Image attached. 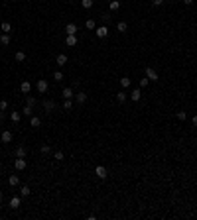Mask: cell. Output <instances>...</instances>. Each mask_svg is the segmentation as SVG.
I'll return each mask as SVG.
<instances>
[{
	"mask_svg": "<svg viewBox=\"0 0 197 220\" xmlns=\"http://www.w3.org/2000/svg\"><path fill=\"white\" fill-rule=\"evenodd\" d=\"M16 155H18V157H26V148H22V145H20V148L16 149Z\"/></svg>",
	"mask_w": 197,
	"mask_h": 220,
	"instance_id": "cell-29",
	"label": "cell"
},
{
	"mask_svg": "<svg viewBox=\"0 0 197 220\" xmlns=\"http://www.w3.org/2000/svg\"><path fill=\"white\" fill-rule=\"evenodd\" d=\"M28 104H30V106H36V98H34V97H28Z\"/></svg>",
	"mask_w": 197,
	"mask_h": 220,
	"instance_id": "cell-38",
	"label": "cell"
},
{
	"mask_svg": "<svg viewBox=\"0 0 197 220\" xmlns=\"http://www.w3.org/2000/svg\"><path fill=\"white\" fill-rule=\"evenodd\" d=\"M10 118H12L14 124H18V122H20V112H18V110H14L12 114H10Z\"/></svg>",
	"mask_w": 197,
	"mask_h": 220,
	"instance_id": "cell-23",
	"label": "cell"
},
{
	"mask_svg": "<svg viewBox=\"0 0 197 220\" xmlns=\"http://www.w3.org/2000/svg\"><path fill=\"white\" fill-rule=\"evenodd\" d=\"M55 63H57L59 67L67 65V55H65V53H59V55H57V59H55Z\"/></svg>",
	"mask_w": 197,
	"mask_h": 220,
	"instance_id": "cell-10",
	"label": "cell"
},
{
	"mask_svg": "<svg viewBox=\"0 0 197 220\" xmlns=\"http://www.w3.org/2000/svg\"><path fill=\"white\" fill-rule=\"evenodd\" d=\"M53 157H55V159H57V161H61V159H63V151H55V153H53Z\"/></svg>",
	"mask_w": 197,
	"mask_h": 220,
	"instance_id": "cell-36",
	"label": "cell"
},
{
	"mask_svg": "<svg viewBox=\"0 0 197 220\" xmlns=\"http://www.w3.org/2000/svg\"><path fill=\"white\" fill-rule=\"evenodd\" d=\"M130 98L134 100V102H138V100L142 98V91H140V89H134V91L130 92Z\"/></svg>",
	"mask_w": 197,
	"mask_h": 220,
	"instance_id": "cell-11",
	"label": "cell"
},
{
	"mask_svg": "<svg viewBox=\"0 0 197 220\" xmlns=\"http://www.w3.org/2000/svg\"><path fill=\"white\" fill-rule=\"evenodd\" d=\"M95 173H97V177H98V179H106V175H108V173H106V169L103 167V165H97Z\"/></svg>",
	"mask_w": 197,
	"mask_h": 220,
	"instance_id": "cell-6",
	"label": "cell"
},
{
	"mask_svg": "<svg viewBox=\"0 0 197 220\" xmlns=\"http://www.w3.org/2000/svg\"><path fill=\"white\" fill-rule=\"evenodd\" d=\"M71 108H73L71 98H65V102H63V110H71Z\"/></svg>",
	"mask_w": 197,
	"mask_h": 220,
	"instance_id": "cell-27",
	"label": "cell"
},
{
	"mask_svg": "<svg viewBox=\"0 0 197 220\" xmlns=\"http://www.w3.org/2000/svg\"><path fill=\"white\" fill-rule=\"evenodd\" d=\"M148 83H150V79H148V77L140 79V89H144V87H148Z\"/></svg>",
	"mask_w": 197,
	"mask_h": 220,
	"instance_id": "cell-34",
	"label": "cell"
},
{
	"mask_svg": "<svg viewBox=\"0 0 197 220\" xmlns=\"http://www.w3.org/2000/svg\"><path fill=\"white\" fill-rule=\"evenodd\" d=\"M101 18H103V22H108V20H111V14H103Z\"/></svg>",
	"mask_w": 197,
	"mask_h": 220,
	"instance_id": "cell-40",
	"label": "cell"
},
{
	"mask_svg": "<svg viewBox=\"0 0 197 220\" xmlns=\"http://www.w3.org/2000/svg\"><path fill=\"white\" fill-rule=\"evenodd\" d=\"M0 201H2V191H0Z\"/></svg>",
	"mask_w": 197,
	"mask_h": 220,
	"instance_id": "cell-43",
	"label": "cell"
},
{
	"mask_svg": "<svg viewBox=\"0 0 197 220\" xmlns=\"http://www.w3.org/2000/svg\"><path fill=\"white\" fill-rule=\"evenodd\" d=\"M85 26H87V30H97V24H95V20H87V24H85Z\"/></svg>",
	"mask_w": 197,
	"mask_h": 220,
	"instance_id": "cell-24",
	"label": "cell"
},
{
	"mask_svg": "<svg viewBox=\"0 0 197 220\" xmlns=\"http://www.w3.org/2000/svg\"><path fill=\"white\" fill-rule=\"evenodd\" d=\"M152 4H154V6H162V4H164V0H152Z\"/></svg>",
	"mask_w": 197,
	"mask_h": 220,
	"instance_id": "cell-39",
	"label": "cell"
},
{
	"mask_svg": "<svg viewBox=\"0 0 197 220\" xmlns=\"http://www.w3.org/2000/svg\"><path fill=\"white\" fill-rule=\"evenodd\" d=\"M75 94H73V89H69V87H65L63 89V98H73Z\"/></svg>",
	"mask_w": 197,
	"mask_h": 220,
	"instance_id": "cell-19",
	"label": "cell"
},
{
	"mask_svg": "<svg viewBox=\"0 0 197 220\" xmlns=\"http://www.w3.org/2000/svg\"><path fill=\"white\" fill-rule=\"evenodd\" d=\"M16 61H26V53L24 51H16Z\"/></svg>",
	"mask_w": 197,
	"mask_h": 220,
	"instance_id": "cell-30",
	"label": "cell"
},
{
	"mask_svg": "<svg viewBox=\"0 0 197 220\" xmlns=\"http://www.w3.org/2000/svg\"><path fill=\"white\" fill-rule=\"evenodd\" d=\"M108 8H111V10H112V12H116V10H118V8H120V2H118V0H112V2H111V4H108Z\"/></svg>",
	"mask_w": 197,
	"mask_h": 220,
	"instance_id": "cell-20",
	"label": "cell"
},
{
	"mask_svg": "<svg viewBox=\"0 0 197 220\" xmlns=\"http://www.w3.org/2000/svg\"><path fill=\"white\" fill-rule=\"evenodd\" d=\"M20 91L24 92V94H28V92L32 91V83H30V81H22V83H20Z\"/></svg>",
	"mask_w": 197,
	"mask_h": 220,
	"instance_id": "cell-5",
	"label": "cell"
},
{
	"mask_svg": "<svg viewBox=\"0 0 197 220\" xmlns=\"http://www.w3.org/2000/svg\"><path fill=\"white\" fill-rule=\"evenodd\" d=\"M44 108H46V112H51L55 108V102L53 100H44Z\"/></svg>",
	"mask_w": 197,
	"mask_h": 220,
	"instance_id": "cell-14",
	"label": "cell"
},
{
	"mask_svg": "<svg viewBox=\"0 0 197 220\" xmlns=\"http://www.w3.org/2000/svg\"><path fill=\"white\" fill-rule=\"evenodd\" d=\"M116 30H118V32H120V33H124L126 30H128V24H126V22H120V24H118V26H116Z\"/></svg>",
	"mask_w": 197,
	"mask_h": 220,
	"instance_id": "cell-21",
	"label": "cell"
},
{
	"mask_svg": "<svg viewBox=\"0 0 197 220\" xmlns=\"http://www.w3.org/2000/svg\"><path fill=\"white\" fill-rule=\"evenodd\" d=\"M75 100H77L79 104H83V102L87 100V94H85L83 91H81V92H77V94H75Z\"/></svg>",
	"mask_w": 197,
	"mask_h": 220,
	"instance_id": "cell-16",
	"label": "cell"
},
{
	"mask_svg": "<svg viewBox=\"0 0 197 220\" xmlns=\"http://www.w3.org/2000/svg\"><path fill=\"white\" fill-rule=\"evenodd\" d=\"M183 4H187V6H191V4H193V0H183Z\"/></svg>",
	"mask_w": 197,
	"mask_h": 220,
	"instance_id": "cell-42",
	"label": "cell"
},
{
	"mask_svg": "<svg viewBox=\"0 0 197 220\" xmlns=\"http://www.w3.org/2000/svg\"><path fill=\"white\" fill-rule=\"evenodd\" d=\"M146 77L150 79V81H154V83H156V81H160L158 71H156V69H152V67H146Z\"/></svg>",
	"mask_w": 197,
	"mask_h": 220,
	"instance_id": "cell-2",
	"label": "cell"
},
{
	"mask_svg": "<svg viewBox=\"0 0 197 220\" xmlns=\"http://www.w3.org/2000/svg\"><path fill=\"white\" fill-rule=\"evenodd\" d=\"M0 43H2V45H8V43H10V33H2V35H0Z\"/></svg>",
	"mask_w": 197,
	"mask_h": 220,
	"instance_id": "cell-18",
	"label": "cell"
},
{
	"mask_svg": "<svg viewBox=\"0 0 197 220\" xmlns=\"http://www.w3.org/2000/svg\"><path fill=\"white\" fill-rule=\"evenodd\" d=\"M116 100H118V102H124V100H126V92L124 91L116 92Z\"/></svg>",
	"mask_w": 197,
	"mask_h": 220,
	"instance_id": "cell-26",
	"label": "cell"
},
{
	"mask_svg": "<svg viewBox=\"0 0 197 220\" xmlns=\"http://www.w3.org/2000/svg\"><path fill=\"white\" fill-rule=\"evenodd\" d=\"M0 208H2V202H0Z\"/></svg>",
	"mask_w": 197,
	"mask_h": 220,
	"instance_id": "cell-44",
	"label": "cell"
},
{
	"mask_svg": "<svg viewBox=\"0 0 197 220\" xmlns=\"http://www.w3.org/2000/svg\"><path fill=\"white\" fill-rule=\"evenodd\" d=\"M65 32H67V35H75V33H77V24H67L65 26Z\"/></svg>",
	"mask_w": 197,
	"mask_h": 220,
	"instance_id": "cell-8",
	"label": "cell"
},
{
	"mask_svg": "<svg viewBox=\"0 0 197 220\" xmlns=\"http://www.w3.org/2000/svg\"><path fill=\"white\" fill-rule=\"evenodd\" d=\"M6 108H8V100H0V110L4 112Z\"/></svg>",
	"mask_w": 197,
	"mask_h": 220,
	"instance_id": "cell-37",
	"label": "cell"
},
{
	"mask_svg": "<svg viewBox=\"0 0 197 220\" xmlns=\"http://www.w3.org/2000/svg\"><path fill=\"white\" fill-rule=\"evenodd\" d=\"M120 84H122L124 89H128V87H130V79H128V77H122V79H120Z\"/></svg>",
	"mask_w": 197,
	"mask_h": 220,
	"instance_id": "cell-31",
	"label": "cell"
},
{
	"mask_svg": "<svg viewBox=\"0 0 197 220\" xmlns=\"http://www.w3.org/2000/svg\"><path fill=\"white\" fill-rule=\"evenodd\" d=\"M36 89H38V92H41V94H44V92H47L49 84H47V81H46V79H39L38 83H36Z\"/></svg>",
	"mask_w": 197,
	"mask_h": 220,
	"instance_id": "cell-1",
	"label": "cell"
},
{
	"mask_svg": "<svg viewBox=\"0 0 197 220\" xmlns=\"http://www.w3.org/2000/svg\"><path fill=\"white\" fill-rule=\"evenodd\" d=\"M39 124H41V120H39L38 116H30V126H34V128H39Z\"/></svg>",
	"mask_w": 197,
	"mask_h": 220,
	"instance_id": "cell-17",
	"label": "cell"
},
{
	"mask_svg": "<svg viewBox=\"0 0 197 220\" xmlns=\"http://www.w3.org/2000/svg\"><path fill=\"white\" fill-rule=\"evenodd\" d=\"M81 4H83L85 10H91V8H93V0H81Z\"/></svg>",
	"mask_w": 197,
	"mask_h": 220,
	"instance_id": "cell-25",
	"label": "cell"
},
{
	"mask_svg": "<svg viewBox=\"0 0 197 220\" xmlns=\"http://www.w3.org/2000/svg\"><path fill=\"white\" fill-rule=\"evenodd\" d=\"M53 79H55V81H63V73L55 71V73H53Z\"/></svg>",
	"mask_w": 197,
	"mask_h": 220,
	"instance_id": "cell-35",
	"label": "cell"
},
{
	"mask_svg": "<svg viewBox=\"0 0 197 220\" xmlns=\"http://www.w3.org/2000/svg\"><path fill=\"white\" fill-rule=\"evenodd\" d=\"M95 33H97V38L105 39L106 35H108V28H106V26H98L97 30H95Z\"/></svg>",
	"mask_w": 197,
	"mask_h": 220,
	"instance_id": "cell-3",
	"label": "cell"
},
{
	"mask_svg": "<svg viewBox=\"0 0 197 220\" xmlns=\"http://www.w3.org/2000/svg\"><path fill=\"white\" fill-rule=\"evenodd\" d=\"M22 112H24L26 116H34V106H30V104H28V106H24V110H22Z\"/></svg>",
	"mask_w": 197,
	"mask_h": 220,
	"instance_id": "cell-22",
	"label": "cell"
},
{
	"mask_svg": "<svg viewBox=\"0 0 197 220\" xmlns=\"http://www.w3.org/2000/svg\"><path fill=\"white\" fill-rule=\"evenodd\" d=\"M65 43H67L69 47L77 45V38H75V35H67V38H65Z\"/></svg>",
	"mask_w": 197,
	"mask_h": 220,
	"instance_id": "cell-15",
	"label": "cell"
},
{
	"mask_svg": "<svg viewBox=\"0 0 197 220\" xmlns=\"http://www.w3.org/2000/svg\"><path fill=\"white\" fill-rule=\"evenodd\" d=\"M39 151H41V153H44V155H47V153H51V148H49V145H47V143H44V145H41V149H39Z\"/></svg>",
	"mask_w": 197,
	"mask_h": 220,
	"instance_id": "cell-28",
	"label": "cell"
},
{
	"mask_svg": "<svg viewBox=\"0 0 197 220\" xmlns=\"http://www.w3.org/2000/svg\"><path fill=\"white\" fill-rule=\"evenodd\" d=\"M0 32H2V33H10V32H12L10 22H2V24H0Z\"/></svg>",
	"mask_w": 197,
	"mask_h": 220,
	"instance_id": "cell-12",
	"label": "cell"
},
{
	"mask_svg": "<svg viewBox=\"0 0 197 220\" xmlns=\"http://www.w3.org/2000/svg\"><path fill=\"white\" fill-rule=\"evenodd\" d=\"M191 122H193V128H197V116H193V120H191Z\"/></svg>",
	"mask_w": 197,
	"mask_h": 220,
	"instance_id": "cell-41",
	"label": "cell"
},
{
	"mask_svg": "<svg viewBox=\"0 0 197 220\" xmlns=\"http://www.w3.org/2000/svg\"><path fill=\"white\" fill-rule=\"evenodd\" d=\"M0 140H2L4 143H10V142H12V132H10V130H4V132H2V136H0Z\"/></svg>",
	"mask_w": 197,
	"mask_h": 220,
	"instance_id": "cell-7",
	"label": "cell"
},
{
	"mask_svg": "<svg viewBox=\"0 0 197 220\" xmlns=\"http://www.w3.org/2000/svg\"><path fill=\"white\" fill-rule=\"evenodd\" d=\"M187 114H185V110H177V120H185Z\"/></svg>",
	"mask_w": 197,
	"mask_h": 220,
	"instance_id": "cell-33",
	"label": "cell"
},
{
	"mask_svg": "<svg viewBox=\"0 0 197 220\" xmlns=\"http://www.w3.org/2000/svg\"><path fill=\"white\" fill-rule=\"evenodd\" d=\"M8 185H10V187H18V185H20V177H18V175H10Z\"/></svg>",
	"mask_w": 197,
	"mask_h": 220,
	"instance_id": "cell-13",
	"label": "cell"
},
{
	"mask_svg": "<svg viewBox=\"0 0 197 220\" xmlns=\"http://www.w3.org/2000/svg\"><path fill=\"white\" fill-rule=\"evenodd\" d=\"M26 159H24V157H18V159H16V161H14V167H16V171H24V169H26Z\"/></svg>",
	"mask_w": 197,
	"mask_h": 220,
	"instance_id": "cell-4",
	"label": "cell"
},
{
	"mask_svg": "<svg viewBox=\"0 0 197 220\" xmlns=\"http://www.w3.org/2000/svg\"><path fill=\"white\" fill-rule=\"evenodd\" d=\"M20 194H22V197H28V194H30V187H26V185L20 187Z\"/></svg>",
	"mask_w": 197,
	"mask_h": 220,
	"instance_id": "cell-32",
	"label": "cell"
},
{
	"mask_svg": "<svg viewBox=\"0 0 197 220\" xmlns=\"http://www.w3.org/2000/svg\"><path fill=\"white\" fill-rule=\"evenodd\" d=\"M20 204H22V199H20V197H12V199H10V208L16 210V208H20Z\"/></svg>",
	"mask_w": 197,
	"mask_h": 220,
	"instance_id": "cell-9",
	"label": "cell"
}]
</instances>
